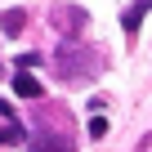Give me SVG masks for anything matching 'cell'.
Masks as SVG:
<instances>
[{
  "instance_id": "cell-1",
  "label": "cell",
  "mask_w": 152,
  "mask_h": 152,
  "mask_svg": "<svg viewBox=\"0 0 152 152\" xmlns=\"http://www.w3.org/2000/svg\"><path fill=\"white\" fill-rule=\"evenodd\" d=\"M99 54L85 45V40H76V36H67L58 49H54V67H58V81L63 85H85V81H94L99 76Z\"/></svg>"
},
{
  "instance_id": "cell-2",
  "label": "cell",
  "mask_w": 152,
  "mask_h": 152,
  "mask_svg": "<svg viewBox=\"0 0 152 152\" xmlns=\"http://www.w3.org/2000/svg\"><path fill=\"white\" fill-rule=\"evenodd\" d=\"M27 152H76V148H72V139L63 130H40V134H31Z\"/></svg>"
},
{
  "instance_id": "cell-3",
  "label": "cell",
  "mask_w": 152,
  "mask_h": 152,
  "mask_svg": "<svg viewBox=\"0 0 152 152\" xmlns=\"http://www.w3.org/2000/svg\"><path fill=\"white\" fill-rule=\"evenodd\" d=\"M148 9H152V0H134V5L121 14V31H125V36H139V27H143Z\"/></svg>"
},
{
  "instance_id": "cell-4",
  "label": "cell",
  "mask_w": 152,
  "mask_h": 152,
  "mask_svg": "<svg viewBox=\"0 0 152 152\" xmlns=\"http://www.w3.org/2000/svg\"><path fill=\"white\" fill-rule=\"evenodd\" d=\"M14 94H18V99H40V94H45V85L36 81V76H27V67H23V72L14 76Z\"/></svg>"
},
{
  "instance_id": "cell-5",
  "label": "cell",
  "mask_w": 152,
  "mask_h": 152,
  "mask_svg": "<svg viewBox=\"0 0 152 152\" xmlns=\"http://www.w3.org/2000/svg\"><path fill=\"white\" fill-rule=\"evenodd\" d=\"M23 23H27V14H23V9H5V14H0V31H5V36H18V31H23Z\"/></svg>"
},
{
  "instance_id": "cell-6",
  "label": "cell",
  "mask_w": 152,
  "mask_h": 152,
  "mask_svg": "<svg viewBox=\"0 0 152 152\" xmlns=\"http://www.w3.org/2000/svg\"><path fill=\"white\" fill-rule=\"evenodd\" d=\"M27 139V130L18 125V121H9V125H0V143H23Z\"/></svg>"
},
{
  "instance_id": "cell-7",
  "label": "cell",
  "mask_w": 152,
  "mask_h": 152,
  "mask_svg": "<svg viewBox=\"0 0 152 152\" xmlns=\"http://www.w3.org/2000/svg\"><path fill=\"white\" fill-rule=\"evenodd\" d=\"M103 134H107V121L94 116V121H90V139H103Z\"/></svg>"
},
{
  "instance_id": "cell-8",
  "label": "cell",
  "mask_w": 152,
  "mask_h": 152,
  "mask_svg": "<svg viewBox=\"0 0 152 152\" xmlns=\"http://www.w3.org/2000/svg\"><path fill=\"white\" fill-rule=\"evenodd\" d=\"M0 116H5V121H18V116H14V103H9V99H0Z\"/></svg>"
},
{
  "instance_id": "cell-9",
  "label": "cell",
  "mask_w": 152,
  "mask_h": 152,
  "mask_svg": "<svg viewBox=\"0 0 152 152\" xmlns=\"http://www.w3.org/2000/svg\"><path fill=\"white\" fill-rule=\"evenodd\" d=\"M0 76H5V67H0Z\"/></svg>"
}]
</instances>
